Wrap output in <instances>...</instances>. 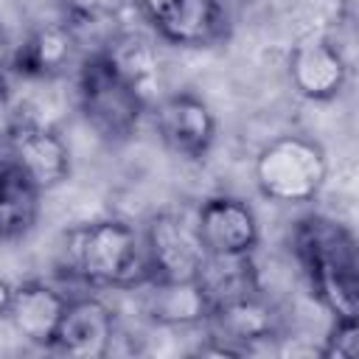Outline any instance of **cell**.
<instances>
[{
  "label": "cell",
  "mask_w": 359,
  "mask_h": 359,
  "mask_svg": "<svg viewBox=\"0 0 359 359\" xmlns=\"http://www.w3.org/2000/svg\"><path fill=\"white\" fill-rule=\"evenodd\" d=\"M294 255L311 294L334 317H359V258L353 233L328 216H306L294 227Z\"/></svg>",
  "instance_id": "obj_1"
},
{
  "label": "cell",
  "mask_w": 359,
  "mask_h": 359,
  "mask_svg": "<svg viewBox=\"0 0 359 359\" xmlns=\"http://www.w3.org/2000/svg\"><path fill=\"white\" fill-rule=\"evenodd\" d=\"M154 129L168 151L185 160H199L216 140V118L194 93H171L151 104Z\"/></svg>",
  "instance_id": "obj_7"
},
{
  "label": "cell",
  "mask_w": 359,
  "mask_h": 359,
  "mask_svg": "<svg viewBox=\"0 0 359 359\" xmlns=\"http://www.w3.org/2000/svg\"><path fill=\"white\" fill-rule=\"evenodd\" d=\"M6 160L42 194L59 188L70 174V149L62 135L39 121L17 115L6 129Z\"/></svg>",
  "instance_id": "obj_6"
},
{
  "label": "cell",
  "mask_w": 359,
  "mask_h": 359,
  "mask_svg": "<svg viewBox=\"0 0 359 359\" xmlns=\"http://www.w3.org/2000/svg\"><path fill=\"white\" fill-rule=\"evenodd\" d=\"M224 22L227 11L216 0H177L168 14L154 25V31L171 45L202 48L224 34Z\"/></svg>",
  "instance_id": "obj_14"
},
{
  "label": "cell",
  "mask_w": 359,
  "mask_h": 359,
  "mask_svg": "<svg viewBox=\"0 0 359 359\" xmlns=\"http://www.w3.org/2000/svg\"><path fill=\"white\" fill-rule=\"evenodd\" d=\"M76 56V25L67 20L34 28L11 56V70L22 79L48 81L62 76Z\"/></svg>",
  "instance_id": "obj_13"
},
{
  "label": "cell",
  "mask_w": 359,
  "mask_h": 359,
  "mask_svg": "<svg viewBox=\"0 0 359 359\" xmlns=\"http://www.w3.org/2000/svg\"><path fill=\"white\" fill-rule=\"evenodd\" d=\"M328 177L323 146L306 135H280L255 157V182L261 194L280 205H300L320 194Z\"/></svg>",
  "instance_id": "obj_4"
},
{
  "label": "cell",
  "mask_w": 359,
  "mask_h": 359,
  "mask_svg": "<svg viewBox=\"0 0 359 359\" xmlns=\"http://www.w3.org/2000/svg\"><path fill=\"white\" fill-rule=\"evenodd\" d=\"M320 356L325 359H356L359 356V317H339L334 320Z\"/></svg>",
  "instance_id": "obj_19"
},
{
  "label": "cell",
  "mask_w": 359,
  "mask_h": 359,
  "mask_svg": "<svg viewBox=\"0 0 359 359\" xmlns=\"http://www.w3.org/2000/svg\"><path fill=\"white\" fill-rule=\"evenodd\" d=\"M146 280H196L208 250L196 233V222L177 213H157L143 230Z\"/></svg>",
  "instance_id": "obj_5"
},
{
  "label": "cell",
  "mask_w": 359,
  "mask_h": 359,
  "mask_svg": "<svg viewBox=\"0 0 359 359\" xmlns=\"http://www.w3.org/2000/svg\"><path fill=\"white\" fill-rule=\"evenodd\" d=\"M8 297H11V283L0 278V320H6V309H8Z\"/></svg>",
  "instance_id": "obj_21"
},
{
  "label": "cell",
  "mask_w": 359,
  "mask_h": 359,
  "mask_svg": "<svg viewBox=\"0 0 359 359\" xmlns=\"http://www.w3.org/2000/svg\"><path fill=\"white\" fill-rule=\"evenodd\" d=\"M107 59L115 65V70L140 93V98L151 107L157 87H160V59L154 45L146 36L137 34H123L115 36L107 48H104Z\"/></svg>",
  "instance_id": "obj_17"
},
{
  "label": "cell",
  "mask_w": 359,
  "mask_h": 359,
  "mask_svg": "<svg viewBox=\"0 0 359 359\" xmlns=\"http://www.w3.org/2000/svg\"><path fill=\"white\" fill-rule=\"evenodd\" d=\"M194 222L208 255H252L261 238L255 210L238 196L205 199Z\"/></svg>",
  "instance_id": "obj_8"
},
{
  "label": "cell",
  "mask_w": 359,
  "mask_h": 359,
  "mask_svg": "<svg viewBox=\"0 0 359 359\" xmlns=\"http://www.w3.org/2000/svg\"><path fill=\"white\" fill-rule=\"evenodd\" d=\"M289 81L309 101H331L348 81V62L339 45L323 34L303 36L289 50Z\"/></svg>",
  "instance_id": "obj_9"
},
{
  "label": "cell",
  "mask_w": 359,
  "mask_h": 359,
  "mask_svg": "<svg viewBox=\"0 0 359 359\" xmlns=\"http://www.w3.org/2000/svg\"><path fill=\"white\" fill-rule=\"evenodd\" d=\"M39 199L42 191L8 160H0V241H17L34 230Z\"/></svg>",
  "instance_id": "obj_16"
},
{
  "label": "cell",
  "mask_w": 359,
  "mask_h": 359,
  "mask_svg": "<svg viewBox=\"0 0 359 359\" xmlns=\"http://www.w3.org/2000/svg\"><path fill=\"white\" fill-rule=\"evenodd\" d=\"M76 101L87 126L104 140H126L149 109L140 93L115 70L104 50L79 65Z\"/></svg>",
  "instance_id": "obj_3"
},
{
  "label": "cell",
  "mask_w": 359,
  "mask_h": 359,
  "mask_svg": "<svg viewBox=\"0 0 359 359\" xmlns=\"http://www.w3.org/2000/svg\"><path fill=\"white\" fill-rule=\"evenodd\" d=\"M216 3H219V6H222V8L227 11V3H236V0H216Z\"/></svg>",
  "instance_id": "obj_22"
},
{
  "label": "cell",
  "mask_w": 359,
  "mask_h": 359,
  "mask_svg": "<svg viewBox=\"0 0 359 359\" xmlns=\"http://www.w3.org/2000/svg\"><path fill=\"white\" fill-rule=\"evenodd\" d=\"M129 0H59L65 20L73 25L81 22H101V20H112Z\"/></svg>",
  "instance_id": "obj_20"
},
{
  "label": "cell",
  "mask_w": 359,
  "mask_h": 359,
  "mask_svg": "<svg viewBox=\"0 0 359 359\" xmlns=\"http://www.w3.org/2000/svg\"><path fill=\"white\" fill-rule=\"evenodd\" d=\"M146 311L154 323L163 325H194L205 323L210 314V303L196 280H143Z\"/></svg>",
  "instance_id": "obj_15"
},
{
  "label": "cell",
  "mask_w": 359,
  "mask_h": 359,
  "mask_svg": "<svg viewBox=\"0 0 359 359\" xmlns=\"http://www.w3.org/2000/svg\"><path fill=\"white\" fill-rule=\"evenodd\" d=\"M65 306H67V294H62L59 289L42 280H25L20 286H11L6 320L22 339L50 351Z\"/></svg>",
  "instance_id": "obj_12"
},
{
  "label": "cell",
  "mask_w": 359,
  "mask_h": 359,
  "mask_svg": "<svg viewBox=\"0 0 359 359\" xmlns=\"http://www.w3.org/2000/svg\"><path fill=\"white\" fill-rule=\"evenodd\" d=\"M62 266L90 286H135L146 280L143 241L121 219L79 224L62 238Z\"/></svg>",
  "instance_id": "obj_2"
},
{
  "label": "cell",
  "mask_w": 359,
  "mask_h": 359,
  "mask_svg": "<svg viewBox=\"0 0 359 359\" xmlns=\"http://www.w3.org/2000/svg\"><path fill=\"white\" fill-rule=\"evenodd\" d=\"M196 283L205 292L210 309L227 300L252 294L258 292L252 255H208L196 275Z\"/></svg>",
  "instance_id": "obj_18"
},
{
  "label": "cell",
  "mask_w": 359,
  "mask_h": 359,
  "mask_svg": "<svg viewBox=\"0 0 359 359\" xmlns=\"http://www.w3.org/2000/svg\"><path fill=\"white\" fill-rule=\"evenodd\" d=\"M115 311L98 297H67L50 351L79 359H101L112 351Z\"/></svg>",
  "instance_id": "obj_10"
},
{
  "label": "cell",
  "mask_w": 359,
  "mask_h": 359,
  "mask_svg": "<svg viewBox=\"0 0 359 359\" xmlns=\"http://www.w3.org/2000/svg\"><path fill=\"white\" fill-rule=\"evenodd\" d=\"M331 3H348V0H331Z\"/></svg>",
  "instance_id": "obj_23"
},
{
  "label": "cell",
  "mask_w": 359,
  "mask_h": 359,
  "mask_svg": "<svg viewBox=\"0 0 359 359\" xmlns=\"http://www.w3.org/2000/svg\"><path fill=\"white\" fill-rule=\"evenodd\" d=\"M205 323L210 325V342H216L219 353H244L250 345L275 337L278 314L258 292H252L213 306Z\"/></svg>",
  "instance_id": "obj_11"
}]
</instances>
